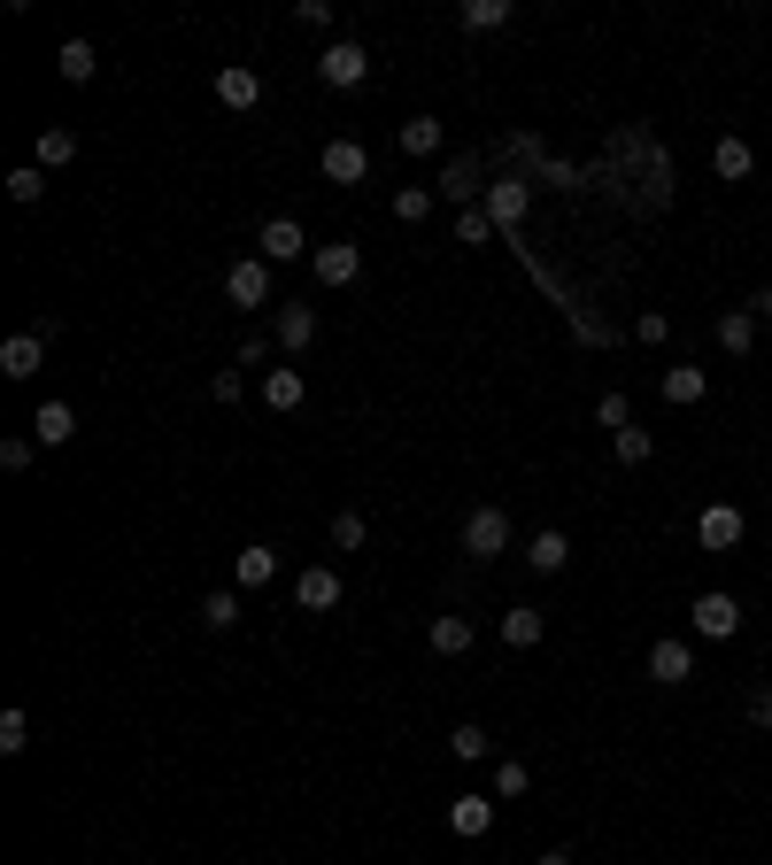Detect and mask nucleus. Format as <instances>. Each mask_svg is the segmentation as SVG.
I'll return each mask as SVG.
<instances>
[{"mask_svg":"<svg viewBox=\"0 0 772 865\" xmlns=\"http://www.w3.org/2000/svg\"><path fill=\"white\" fill-rule=\"evenodd\" d=\"M317 78H324V86H340V93H348V86H363V78H371V54H363V47H355V39H332V47H324V54H317Z\"/></svg>","mask_w":772,"mask_h":865,"instance_id":"f257e3e1","label":"nucleus"},{"mask_svg":"<svg viewBox=\"0 0 772 865\" xmlns=\"http://www.w3.org/2000/svg\"><path fill=\"white\" fill-rule=\"evenodd\" d=\"M688 618H695V634H703V642H734V634H742V603H734V595H719V587H711V595H695V611H688Z\"/></svg>","mask_w":772,"mask_h":865,"instance_id":"f03ea898","label":"nucleus"},{"mask_svg":"<svg viewBox=\"0 0 772 865\" xmlns=\"http://www.w3.org/2000/svg\"><path fill=\"white\" fill-rule=\"evenodd\" d=\"M255 255H263V263H302V255H317V248H309V232L294 224V217H271V224L255 232Z\"/></svg>","mask_w":772,"mask_h":865,"instance_id":"7ed1b4c3","label":"nucleus"},{"mask_svg":"<svg viewBox=\"0 0 772 865\" xmlns=\"http://www.w3.org/2000/svg\"><path fill=\"white\" fill-rule=\"evenodd\" d=\"M224 294H232L240 310H263V302H271V263H263V255H240V263L224 271Z\"/></svg>","mask_w":772,"mask_h":865,"instance_id":"20e7f679","label":"nucleus"},{"mask_svg":"<svg viewBox=\"0 0 772 865\" xmlns=\"http://www.w3.org/2000/svg\"><path fill=\"white\" fill-rule=\"evenodd\" d=\"M463 549H471L479 564H487V556H502V549H510V519H502L494 503H487V511H471V519H463Z\"/></svg>","mask_w":772,"mask_h":865,"instance_id":"39448f33","label":"nucleus"},{"mask_svg":"<svg viewBox=\"0 0 772 865\" xmlns=\"http://www.w3.org/2000/svg\"><path fill=\"white\" fill-rule=\"evenodd\" d=\"M309 271H317L324 286H355V279H363V248H355V240H332V248L309 255Z\"/></svg>","mask_w":772,"mask_h":865,"instance_id":"423d86ee","label":"nucleus"},{"mask_svg":"<svg viewBox=\"0 0 772 865\" xmlns=\"http://www.w3.org/2000/svg\"><path fill=\"white\" fill-rule=\"evenodd\" d=\"M433 193H449V201H463V209H479V201H487V185H479V155H449Z\"/></svg>","mask_w":772,"mask_h":865,"instance_id":"0eeeda50","label":"nucleus"},{"mask_svg":"<svg viewBox=\"0 0 772 865\" xmlns=\"http://www.w3.org/2000/svg\"><path fill=\"white\" fill-rule=\"evenodd\" d=\"M324 178H332V185H363V178H371V148H363V140H332V148H324Z\"/></svg>","mask_w":772,"mask_h":865,"instance_id":"6e6552de","label":"nucleus"},{"mask_svg":"<svg viewBox=\"0 0 772 865\" xmlns=\"http://www.w3.org/2000/svg\"><path fill=\"white\" fill-rule=\"evenodd\" d=\"M294 603H302V611H332V603H340V572H332V564L294 572Z\"/></svg>","mask_w":772,"mask_h":865,"instance_id":"1a4fd4ad","label":"nucleus"},{"mask_svg":"<svg viewBox=\"0 0 772 865\" xmlns=\"http://www.w3.org/2000/svg\"><path fill=\"white\" fill-rule=\"evenodd\" d=\"M742 533H750V525H742V511H734V503H711V511L695 519V541H703V549H734Z\"/></svg>","mask_w":772,"mask_h":865,"instance_id":"9d476101","label":"nucleus"},{"mask_svg":"<svg viewBox=\"0 0 772 865\" xmlns=\"http://www.w3.org/2000/svg\"><path fill=\"white\" fill-rule=\"evenodd\" d=\"M217 101H224V109H255V101H263V78H255L248 62H224V70H217Z\"/></svg>","mask_w":772,"mask_h":865,"instance_id":"9b49d317","label":"nucleus"},{"mask_svg":"<svg viewBox=\"0 0 772 865\" xmlns=\"http://www.w3.org/2000/svg\"><path fill=\"white\" fill-rule=\"evenodd\" d=\"M525 201H533V185H525V178H494L479 209H487L494 224H518V217H525Z\"/></svg>","mask_w":772,"mask_h":865,"instance_id":"f8f14e48","label":"nucleus"},{"mask_svg":"<svg viewBox=\"0 0 772 865\" xmlns=\"http://www.w3.org/2000/svg\"><path fill=\"white\" fill-rule=\"evenodd\" d=\"M31 441H39V449H62V441H78V410H70V402H39V418H31Z\"/></svg>","mask_w":772,"mask_h":865,"instance_id":"ddd939ff","label":"nucleus"},{"mask_svg":"<svg viewBox=\"0 0 772 865\" xmlns=\"http://www.w3.org/2000/svg\"><path fill=\"white\" fill-rule=\"evenodd\" d=\"M47 363V341L39 333H16V341H0V379H31Z\"/></svg>","mask_w":772,"mask_h":865,"instance_id":"4468645a","label":"nucleus"},{"mask_svg":"<svg viewBox=\"0 0 772 865\" xmlns=\"http://www.w3.org/2000/svg\"><path fill=\"white\" fill-rule=\"evenodd\" d=\"M31 163H39V171H62V163H78V132H70V124H39V148H31Z\"/></svg>","mask_w":772,"mask_h":865,"instance_id":"2eb2a0df","label":"nucleus"},{"mask_svg":"<svg viewBox=\"0 0 772 865\" xmlns=\"http://www.w3.org/2000/svg\"><path fill=\"white\" fill-rule=\"evenodd\" d=\"M688 673H695V657H688V642H672V634H664V642L649 650V681H664V688H680Z\"/></svg>","mask_w":772,"mask_h":865,"instance_id":"dca6fc26","label":"nucleus"},{"mask_svg":"<svg viewBox=\"0 0 772 865\" xmlns=\"http://www.w3.org/2000/svg\"><path fill=\"white\" fill-rule=\"evenodd\" d=\"M232 580H240V587H271V580H279V549H263V541L240 549V556H232Z\"/></svg>","mask_w":772,"mask_h":865,"instance_id":"f3484780","label":"nucleus"},{"mask_svg":"<svg viewBox=\"0 0 772 865\" xmlns=\"http://www.w3.org/2000/svg\"><path fill=\"white\" fill-rule=\"evenodd\" d=\"M54 70H62L70 86H86V78L101 70V54H93V39H62V54H54Z\"/></svg>","mask_w":772,"mask_h":865,"instance_id":"a211bd4d","label":"nucleus"},{"mask_svg":"<svg viewBox=\"0 0 772 865\" xmlns=\"http://www.w3.org/2000/svg\"><path fill=\"white\" fill-rule=\"evenodd\" d=\"M394 148H402V155H441V117H410V124L394 132Z\"/></svg>","mask_w":772,"mask_h":865,"instance_id":"6ab92c4d","label":"nucleus"},{"mask_svg":"<svg viewBox=\"0 0 772 865\" xmlns=\"http://www.w3.org/2000/svg\"><path fill=\"white\" fill-rule=\"evenodd\" d=\"M703 386H711V379H703V363H672V371H664V402H680V410H688V402H703Z\"/></svg>","mask_w":772,"mask_h":865,"instance_id":"aec40b11","label":"nucleus"},{"mask_svg":"<svg viewBox=\"0 0 772 865\" xmlns=\"http://www.w3.org/2000/svg\"><path fill=\"white\" fill-rule=\"evenodd\" d=\"M525 564H533V572H564V564H572V541H564V533L549 525V533H533V549H525Z\"/></svg>","mask_w":772,"mask_h":865,"instance_id":"412c9836","label":"nucleus"},{"mask_svg":"<svg viewBox=\"0 0 772 865\" xmlns=\"http://www.w3.org/2000/svg\"><path fill=\"white\" fill-rule=\"evenodd\" d=\"M309 341H317V310H302V302H294V310H279V348H287V355H302Z\"/></svg>","mask_w":772,"mask_h":865,"instance_id":"4be33fe9","label":"nucleus"},{"mask_svg":"<svg viewBox=\"0 0 772 865\" xmlns=\"http://www.w3.org/2000/svg\"><path fill=\"white\" fill-rule=\"evenodd\" d=\"M302 394H309V379H302V371H294V363L263 379V402H271V410H302Z\"/></svg>","mask_w":772,"mask_h":865,"instance_id":"5701e85b","label":"nucleus"},{"mask_svg":"<svg viewBox=\"0 0 772 865\" xmlns=\"http://www.w3.org/2000/svg\"><path fill=\"white\" fill-rule=\"evenodd\" d=\"M711 171L726 178V185H734V178H750V171H758V155H750V140H719V148H711Z\"/></svg>","mask_w":772,"mask_h":865,"instance_id":"b1692460","label":"nucleus"},{"mask_svg":"<svg viewBox=\"0 0 772 865\" xmlns=\"http://www.w3.org/2000/svg\"><path fill=\"white\" fill-rule=\"evenodd\" d=\"M719 348H726V355H750V348H758V318H750V310H726V318H719Z\"/></svg>","mask_w":772,"mask_h":865,"instance_id":"393cba45","label":"nucleus"},{"mask_svg":"<svg viewBox=\"0 0 772 865\" xmlns=\"http://www.w3.org/2000/svg\"><path fill=\"white\" fill-rule=\"evenodd\" d=\"M449 827H457V835H487V827H494V804H487V796H457V804H449Z\"/></svg>","mask_w":772,"mask_h":865,"instance_id":"a878e982","label":"nucleus"},{"mask_svg":"<svg viewBox=\"0 0 772 865\" xmlns=\"http://www.w3.org/2000/svg\"><path fill=\"white\" fill-rule=\"evenodd\" d=\"M457 23L463 31H502V23H510V0H463Z\"/></svg>","mask_w":772,"mask_h":865,"instance_id":"bb28decb","label":"nucleus"},{"mask_svg":"<svg viewBox=\"0 0 772 865\" xmlns=\"http://www.w3.org/2000/svg\"><path fill=\"white\" fill-rule=\"evenodd\" d=\"M471 634H479V626L457 618V611H449V618H433V650H441V657H463V650H471Z\"/></svg>","mask_w":772,"mask_h":865,"instance_id":"cd10ccee","label":"nucleus"},{"mask_svg":"<svg viewBox=\"0 0 772 865\" xmlns=\"http://www.w3.org/2000/svg\"><path fill=\"white\" fill-rule=\"evenodd\" d=\"M201 626H209V634H232V626H240V595H232V587H217V595L201 603Z\"/></svg>","mask_w":772,"mask_h":865,"instance_id":"c85d7f7f","label":"nucleus"},{"mask_svg":"<svg viewBox=\"0 0 772 865\" xmlns=\"http://www.w3.org/2000/svg\"><path fill=\"white\" fill-rule=\"evenodd\" d=\"M502 642H510V650H533V642H541V611H525V603L502 611Z\"/></svg>","mask_w":772,"mask_h":865,"instance_id":"c756f323","label":"nucleus"},{"mask_svg":"<svg viewBox=\"0 0 772 865\" xmlns=\"http://www.w3.org/2000/svg\"><path fill=\"white\" fill-rule=\"evenodd\" d=\"M394 217H402V224H425V217H433V185H402V193H394Z\"/></svg>","mask_w":772,"mask_h":865,"instance_id":"7c9ffc66","label":"nucleus"},{"mask_svg":"<svg viewBox=\"0 0 772 865\" xmlns=\"http://www.w3.org/2000/svg\"><path fill=\"white\" fill-rule=\"evenodd\" d=\"M649 456H656V433H649V425H625V433H618V464H649Z\"/></svg>","mask_w":772,"mask_h":865,"instance_id":"2f4dec72","label":"nucleus"},{"mask_svg":"<svg viewBox=\"0 0 772 865\" xmlns=\"http://www.w3.org/2000/svg\"><path fill=\"white\" fill-rule=\"evenodd\" d=\"M31 750V718L23 711H0V757H23Z\"/></svg>","mask_w":772,"mask_h":865,"instance_id":"473e14b6","label":"nucleus"},{"mask_svg":"<svg viewBox=\"0 0 772 865\" xmlns=\"http://www.w3.org/2000/svg\"><path fill=\"white\" fill-rule=\"evenodd\" d=\"M39 193H47V171H39V163H23V171H8V201H23V209H31Z\"/></svg>","mask_w":772,"mask_h":865,"instance_id":"72a5a7b5","label":"nucleus"},{"mask_svg":"<svg viewBox=\"0 0 772 865\" xmlns=\"http://www.w3.org/2000/svg\"><path fill=\"white\" fill-rule=\"evenodd\" d=\"M457 240H463V248H487V240H494V217H487V209H463V217H457Z\"/></svg>","mask_w":772,"mask_h":865,"instance_id":"f704fd0d","label":"nucleus"},{"mask_svg":"<svg viewBox=\"0 0 772 865\" xmlns=\"http://www.w3.org/2000/svg\"><path fill=\"white\" fill-rule=\"evenodd\" d=\"M363 541H371L363 511H340V519H332V549H363Z\"/></svg>","mask_w":772,"mask_h":865,"instance_id":"c9c22d12","label":"nucleus"},{"mask_svg":"<svg viewBox=\"0 0 772 865\" xmlns=\"http://www.w3.org/2000/svg\"><path fill=\"white\" fill-rule=\"evenodd\" d=\"M487 750H494V742H487L479 726H457V734H449V757H463V765H479Z\"/></svg>","mask_w":772,"mask_h":865,"instance_id":"e433bc0d","label":"nucleus"},{"mask_svg":"<svg viewBox=\"0 0 772 865\" xmlns=\"http://www.w3.org/2000/svg\"><path fill=\"white\" fill-rule=\"evenodd\" d=\"M525 788H533V773H525L518 757H510V765H494V796H525Z\"/></svg>","mask_w":772,"mask_h":865,"instance_id":"4c0bfd02","label":"nucleus"},{"mask_svg":"<svg viewBox=\"0 0 772 865\" xmlns=\"http://www.w3.org/2000/svg\"><path fill=\"white\" fill-rule=\"evenodd\" d=\"M664 333H672V318H664V310H641V318H633V341L664 348Z\"/></svg>","mask_w":772,"mask_h":865,"instance_id":"58836bf2","label":"nucleus"},{"mask_svg":"<svg viewBox=\"0 0 772 865\" xmlns=\"http://www.w3.org/2000/svg\"><path fill=\"white\" fill-rule=\"evenodd\" d=\"M595 418H603L611 433H625V425H633V410H625V394H603V410H595Z\"/></svg>","mask_w":772,"mask_h":865,"instance_id":"ea45409f","label":"nucleus"},{"mask_svg":"<svg viewBox=\"0 0 772 865\" xmlns=\"http://www.w3.org/2000/svg\"><path fill=\"white\" fill-rule=\"evenodd\" d=\"M31 449H39V441H0V464H8V472H23V464H31Z\"/></svg>","mask_w":772,"mask_h":865,"instance_id":"a19ab883","label":"nucleus"},{"mask_svg":"<svg viewBox=\"0 0 772 865\" xmlns=\"http://www.w3.org/2000/svg\"><path fill=\"white\" fill-rule=\"evenodd\" d=\"M742 711H750V726H772V688H750V703H742Z\"/></svg>","mask_w":772,"mask_h":865,"instance_id":"79ce46f5","label":"nucleus"},{"mask_svg":"<svg viewBox=\"0 0 772 865\" xmlns=\"http://www.w3.org/2000/svg\"><path fill=\"white\" fill-rule=\"evenodd\" d=\"M294 16H302L309 31H324V23H332V0H302V8H294Z\"/></svg>","mask_w":772,"mask_h":865,"instance_id":"37998d69","label":"nucleus"},{"mask_svg":"<svg viewBox=\"0 0 772 865\" xmlns=\"http://www.w3.org/2000/svg\"><path fill=\"white\" fill-rule=\"evenodd\" d=\"M263 355H271V341H263V333H248V341H240V371H255Z\"/></svg>","mask_w":772,"mask_h":865,"instance_id":"c03bdc74","label":"nucleus"},{"mask_svg":"<svg viewBox=\"0 0 772 865\" xmlns=\"http://www.w3.org/2000/svg\"><path fill=\"white\" fill-rule=\"evenodd\" d=\"M541 178H549V185H580V171H572V163H557V155H541Z\"/></svg>","mask_w":772,"mask_h":865,"instance_id":"a18cd8bd","label":"nucleus"},{"mask_svg":"<svg viewBox=\"0 0 772 865\" xmlns=\"http://www.w3.org/2000/svg\"><path fill=\"white\" fill-rule=\"evenodd\" d=\"M750 310H758V318H765V325H772V286H765V294H758V302H750Z\"/></svg>","mask_w":772,"mask_h":865,"instance_id":"49530a36","label":"nucleus"},{"mask_svg":"<svg viewBox=\"0 0 772 865\" xmlns=\"http://www.w3.org/2000/svg\"><path fill=\"white\" fill-rule=\"evenodd\" d=\"M541 865H572V858H564V851H541Z\"/></svg>","mask_w":772,"mask_h":865,"instance_id":"de8ad7c7","label":"nucleus"}]
</instances>
